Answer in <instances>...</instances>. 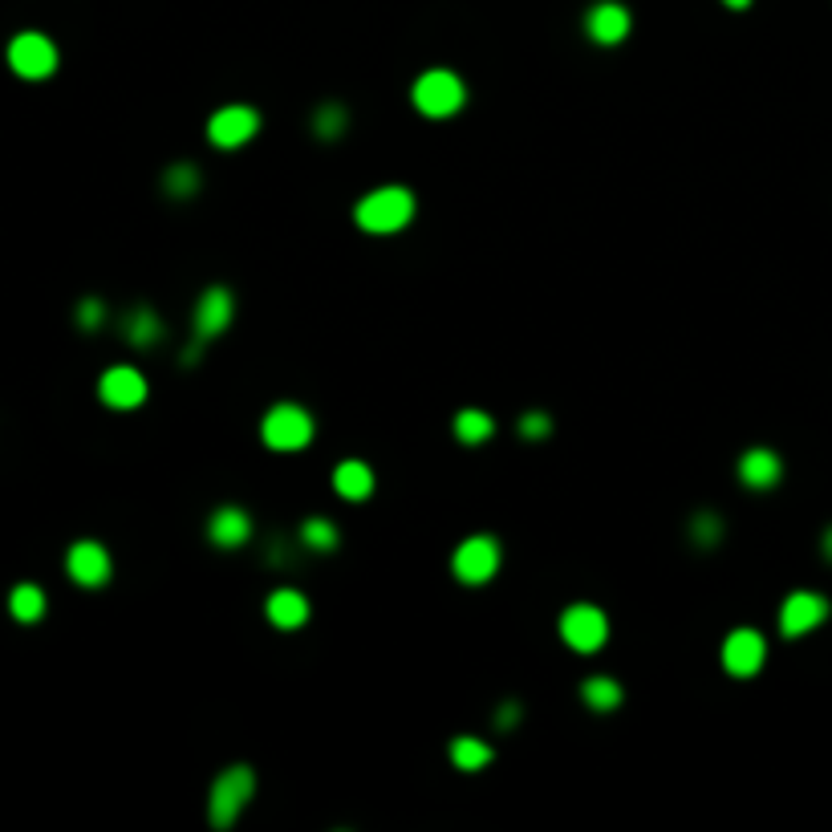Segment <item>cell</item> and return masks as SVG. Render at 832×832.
Returning a JSON list of instances; mask_svg holds the SVG:
<instances>
[{
  "label": "cell",
  "mask_w": 832,
  "mask_h": 832,
  "mask_svg": "<svg viewBox=\"0 0 832 832\" xmlns=\"http://www.w3.org/2000/svg\"><path fill=\"white\" fill-rule=\"evenodd\" d=\"M415 219V195L406 187H378L370 195H361L354 207V224L373 236H390V231L406 228Z\"/></svg>",
  "instance_id": "cell-1"
},
{
  "label": "cell",
  "mask_w": 832,
  "mask_h": 832,
  "mask_svg": "<svg viewBox=\"0 0 832 832\" xmlns=\"http://www.w3.org/2000/svg\"><path fill=\"white\" fill-rule=\"evenodd\" d=\"M252 792H257V772L248 768V763H231L219 772V780L212 784V829H231L236 817L245 812V804L252 800Z\"/></svg>",
  "instance_id": "cell-2"
},
{
  "label": "cell",
  "mask_w": 832,
  "mask_h": 832,
  "mask_svg": "<svg viewBox=\"0 0 832 832\" xmlns=\"http://www.w3.org/2000/svg\"><path fill=\"white\" fill-rule=\"evenodd\" d=\"M260 439L273 447V451H305L313 443V415L305 406H273L264 423H260Z\"/></svg>",
  "instance_id": "cell-3"
},
{
  "label": "cell",
  "mask_w": 832,
  "mask_h": 832,
  "mask_svg": "<svg viewBox=\"0 0 832 832\" xmlns=\"http://www.w3.org/2000/svg\"><path fill=\"white\" fill-rule=\"evenodd\" d=\"M411 98H415L418 115L451 118V115H460L467 90H463V82L451 70H427L415 82V94H411Z\"/></svg>",
  "instance_id": "cell-4"
},
{
  "label": "cell",
  "mask_w": 832,
  "mask_h": 832,
  "mask_svg": "<svg viewBox=\"0 0 832 832\" xmlns=\"http://www.w3.org/2000/svg\"><path fill=\"white\" fill-rule=\"evenodd\" d=\"M560 638L577 654H597L609 638V617L597 605H569L560 617Z\"/></svg>",
  "instance_id": "cell-5"
},
{
  "label": "cell",
  "mask_w": 832,
  "mask_h": 832,
  "mask_svg": "<svg viewBox=\"0 0 832 832\" xmlns=\"http://www.w3.org/2000/svg\"><path fill=\"white\" fill-rule=\"evenodd\" d=\"M9 66H13L25 82H41L58 70V45L49 41L45 33H21L9 41Z\"/></svg>",
  "instance_id": "cell-6"
},
{
  "label": "cell",
  "mask_w": 832,
  "mask_h": 832,
  "mask_svg": "<svg viewBox=\"0 0 832 832\" xmlns=\"http://www.w3.org/2000/svg\"><path fill=\"white\" fill-rule=\"evenodd\" d=\"M451 573L460 577L463 585H484L500 573V545L491 536H467L455 557H451Z\"/></svg>",
  "instance_id": "cell-7"
},
{
  "label": "cell",
  "mask_w": 832,
  "mask_h": 832,
  "mask_svg": "<svg viewBox=\"0 0 832 832\" xmlns=\"http://www.w3.org/2000/svg\"><path fill=\"white\" fill-rule=\"evenodd\" d=\"M98 399L115 411H134L146 402V378L134 366H110L98 382Z\"/></svg>",
  "instance_id": "cell-8"
},
{
  "label": "cell",
  "mask_w": 832,
  "mask_h": 832,
  "mask_svg": "<svg viewBox=\"0 0 832 832\" xmlns=\"http://www.w3.org/2000/svg\"><path fill=\"white\" fill-rule=\"evenodd\" d=\"M824 617H829V602L820 593L800 589V593H792L788 602L780 605V633L784 638H804L808 630H817Z\"/></svg>",
  "instance_id": "cell-9"
},
{
  "label": "cell",
  "mask_w": 832,
  "mask_h": 832,
  "mask_svg": "<svg viewBox=\"0 0 832 832\" xmlns=\"http://www.w3.org/2000/svg\"><path fill=\"white\" fill-rule=\"evenodd\" d=\"M260 130V115L257 110H248V106H224L212 115L207 122V139L224 151H236V146H245L252 134Z\"/></svg>",
  "instance_id": "cell-10"
},
{
  "label": "cell",
  "mask_w": 832,
  "mask_h": 832,
  "mask_svg": "<svg viewBox=\"0 0 832 832\" xmlns=\"http://www.w3.org/2000/svg\"><path fill=\"white\" fill-rule=\"evenodd\" d=\"M110 552L98 545V540H78V545L66 552V573L78 581V585H86V589H98L110 581Z\"/></svg>",
  "instance_id": "cell-11"
},
{
  "label": "cell",
  "mask_w": 832,
  "mask_h": 832,
  "mask_svg": "<svg viewBox=\"0 0 832 832\" xmlns=\"http://www.w3.org/2000/svg\"><path fill=\"white\" fill-rule=\"evenodd\" d=\"M763 658H768V646L756 630H735L727 642H723V666L727 675L735 678H751L763 670Z\"/></svg>",
  "instance_id": "cell-12"
},
{
  "label": "cell",
  "mask_w": 832,
  "mask_h": 832,
  "mask_svg": "<svg viewBox=\"0 0 832 832\" xmlns=\"http://www.w3.org/2000/svg\"><path fill=\"white\" fill-rule=\"evenodd\" d=\"M585 33L597 45L626 41V33H630V9H626V4H617V0H602V4H593V9L585 13Z\"/></svg>",
  "instance_id": "cell-13"
},
{
  "label": "cell",
  "mask_w": 832,
  "mask_h": 832,
  "mask_svg": "<svg viewBox=\"0 0 832 832\" xmlns=\"http://www.w3.org/2000/svg\"><path fill=\"white\" fill-rule=\"evenodd\" d=\"M191 321H195V337L200 342H207V337H216V333H224L231 325V293L224 285H212L207 293L200 297V305H195V313H191Z\"/></svg>",
  "instance_id": "cell-14"
},
{
  "label": "cell",
  "mask_w": 832,
  "mask_h": 832,
  "mask_svg": "<svg viewBox=\"0 0 832 832\" xmlns=\"http://www.w3.org/2000/svg\"><path fill=\"white\" fill-rule=\"evenodd\" d=\"M207 536H212V545H219V548L248 545V536H252V516H248L245 508L228 503V508H219L216 516H212V524H207Z\"/></svg>",
  "instance_id": "cell-15"
},
{
  "label": "cell",
  "mask_w": 832,
  "mask_h": 832,
  "mask_svg": "<svg viewBox=\"0 0 832 832\" xmlns=\"http://www.w3.org/2000/svg\"><path fill=\"white\" fill-rule=\"evenodd\" d=\"M780 472H784V463H780V455L768 451V447H751L744 460H739V479L756 491L775 488V484H780Z\"/></svg>",
  "instance_id": "cell-16"
},
{
  "label": "cell",
  "mask_w": 832,
  "mask_h": 832,
  "mask_svg": "<svg viewBox=\"0 0 832 832\" xmlns=\"http://www.w3.org/2000/svg\"><path fill=\"white\" fill-rule=\"evenodd\" d=\"M264 609H269V621H273L276 630H297V626L309 621V602L297 589H276Z\"/></svg>",
  "instance_id": "cell-17"
},
{
  "label": "cell",
  "mask_w": 832,
  "mask_h": 832,
  "mask_svg": "<svg viewBox=\"0 0 832 832\" xmlns=\"http://www.w3.org/2000/svg\"><path fill=\"white\" fill-rule=\"evenodd\" d=\"M333 488H337L342 500L358 503L373 491V472L361 460H345L337 463V472H333Z\"/></svg>",
  "instance_id": "cell-18"
},
{
  "label": "cell",
  "mask_w": 832,
  "mask_h": 832,
  "mask_svg": "<svg viewBox=\"0 0 832 832\" xmlns=\"http://www.w3.org/2000/svg\"><path fill=\"white\" fill-rule=\"evenodd\" d=\"M491 751L484 739H475V735H460V739H451V763L460 768V772H484L491 763Z\"/></svg>",
  "instance_id": "cell-19"
},
{
  "label": "cell",
  "mask_w": 832,
  "mask_h": 832,
  "mask_svg": "<svg viewBox=\"0 0 832 832\" xmlns=\"http://www.w3.org/2000/svg\"><path fill=\"white\" fill-rule=\"evenodd\" d=\"M491 435H496V423H491L488 411H475V406H467V411L455 415V439H460V443L479 447V443H488Z\"/></svg>",
  "instance_id": "cell-20"
},
{
  "label": "cell",
  "mask_w": 832,
  "mask_h": 832,
  "mask_svg": "<svg viewBox=\"0 0 832 832\" xmlns=\"http://www.w3.org/2000/svg\"><path fill=\"white\" fill-rule=\"evenodd\" d=\"M581 699H585L593 711H617V706H621V687H617L614 678L593 675L581 682Z\"/></svg>",
  "instance_id": "cell-21"
},
{
  "label": "cell",
  "mask_w": 832,
  "mask_h": 832,
  "mask_svg": "<svg viewBox=\"0 0 832 832\" xmlns=\"http://www.w3.org/2000/svg\"><path fill=\"white\" fill-rule=\"evenodd\" d=\"M122 330H127V342L139 345V349H146V345H155L163 337V325H158V317L151 309H134Z\"/></svg>",
  "instance_id": "cell-22"
},
{
  "label": "cell",
  "mask_w": 832,
  "mask_h": 832,
  "mask_svg": "<svg viewBox=\"0 0 832 832\" xmlns=\"http://www.w3.org/2000/svg\"><path fill=\"white\" fill-rule=\"evenodd\" d=\"M9 609H13L16 621H37L45 614V593L37 585H16L9 593Z\"/></svg>",
  "instance_id": "cell-23"
},
{
  "label": "cell",
  "mask_w": 832,
  "mask_h": 832,
  "mask_svg": "<svg viewBox=\"0 0 832 832\" xmlns=\"http://www.w3.org/2000/svg\"><path fill=\"white\" fill-rule=\"evenodd\" d=\"M301 540L309 548H321V552H330V548H337V528H333V520H305V524H301Z\"/></svg>",
  "instance_id": "cell-24"
},
{
  "label": "cell",
  "mask_w": 832,
  "mask_h": 832,
  "mask_svg": "<svg viewBox=\"0 0 832 832\" xmlns=\"http://www.w3.org/2000/svg\"><path fill=\"white\" fill-rule=\"evenodd\" d=\"M195 183H200V171H195V167H171V171H167V191H171V195H191Z\"/></svg>",
  "instance_id": "cell-25"
},
{
  "label": "cell",
  "mask_w": 832,
  "mask_h": 832,
  "mask_svg": "<svg viewBox=\"0 0 832 832\" xmlns=\"http://www.w3.org/2000/svg\"><path fill=\"white\" fill-rule=\"evenodd\" d=\"M548 431H552V418H548L545 411H528V415L520 418V435L532 439V443H536V439H548Z\"/></svg>",
  "instance_id": "cell-26"
},
{
  "label": "cell",
  "mask_w": 832,
  "mask_h": 832,
  "mask_svg": "<svg viewBox=\"0 0 832 832\" xmlns=\"http://www.w3.org/2000/svg\"><path fill=\"white\" fill-rule=\"evenodd\" d=\"M345 130V110L342 106H325V110H317V134L321 139H333V134H342Z\"/></svg>",
  "instance_id": "cell-27"
},
{
  "label": "cell",
  "mask_w": 832,
  "mask_h": 832,
  "mask_svg": "<svg viewBox=\"0 0 832 832\" xmlns=\"http://www.w3.org/2000/svg\"><path fill=\"white\" fill-rule=\"evenodd\" d=\"M102 313H106L102 301H82V309H78V325H82V330H98Z\"/></svg>",
  "instance_id": "cell-28"
},
{
  "label": "cell",
  "mask_w": 832,
  "mask_h": 832,
  "mask_svg": "<svg viewBox=\"0 0 832 832\" xmlns=\"http://www.w3.org/2000/svg\"><path fill=\"white\" fill-rule=\"evenodd\" d=\"M715 536H718V520L715 516L699 520V532H694V540H699V545H715Z\"/></svg>",
  "instance_id": "cell-29"
},
{
  "label": "cell",
  "mask_w": 832,
  "mask_h": 832,
  "mask_svg": "<svg viewBox=\"0 0 832 832\" xmlns=\"http://www.w3.org/2000/svg\"><path fill=\"white\" fill-rule=\"evenodd\" d=\"M824 557H829V560H832V528H829V532H824Z\"/></svg>",
  "instance_id": "cell-30"
},
{
  "label": "cell",
  "mask_w": 832,
  "mask_h": 832,
  "mask_svg": "<svg viewBox=\"0 0 832 832\" xmlns=\"http://www.w3.org/2000/svg\"><path fill=\"white\" fill-rule=\"evenodd\" d=\"M723 4H727V9H747L751 0H723Z\"/></svg>",
  "instance_id": "cell-31"
}]
</instances>
